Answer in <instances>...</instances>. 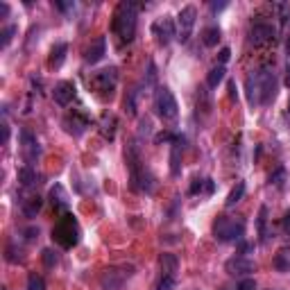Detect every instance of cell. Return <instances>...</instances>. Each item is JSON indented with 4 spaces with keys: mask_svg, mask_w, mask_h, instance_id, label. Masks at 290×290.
I'll return each instance as SVG.
<instances>
[{
    "mask_svg": "<svg viewBox=\"0 0 290 290\" xmlns=\"http://www.w3.org/2000/svg\"><path fill=\"white\" fill-rule=\"evenodd\" d=\"M247 86V100L252 107L258 104H270L277 96V77H274L272 68H261L258 73H252L245 82Z\"/></svg>",
    "mask_w": 290,
    "mask_h": 290,
    "instance_id": "1",
    "label": "cell"
},
{
    "mask_svg": "<svg viewBox=\"0 0 290 290\" xmlns=\"http://www.w3.org/2000/svg\"><path fill=\"white\" fill-rule=\"evenodd\" d=\"M136 16H139V9H136V5L129 3V0L127 3H120L114 14V32L123 41H127V43L136 34Z\"/></svg>",
    "mask_w": 290,
    "mask_h": 290,
    "instance_id": "2",
    "label": "cell"
},
{
    "mask_svg": "<svg viewBox=\"0 0 290 290\" xmlns=\"http://www.w3.org/2000/svg\"><path fill=\"white\" fill-rule=\"evenodd\" d=\"M245 234V222L240 218H229V215H220L213 222V236L220 242H240Z\"/></svg>",
    "mask_w": 290,
    "mask_h": 290,
    "instance_id": "3",
    "label": "cell"
},
{
    "mask_svg": "<svg viewBox=\"0 0 290 290\" xmlns=\"http://www.w3.org/2000/svg\"><path fill=\"white\" fill-rule=\"evenodd\" d=\"M154 107H157V111H159V116H161L163 120H175V118H177V114H179L177 100H175V96H172L170 88H166V86L157 91Z\"/></svg>",
    "mask_w": 290,
    "mask_h": 290,
    "instance_id": "4",
    "label": "cell"
},
{
    "mask_svg": "<svg viewBox=\"0 0 290 290\" xmlns=\"http://www.w3.org/2000/svg\"><path fill=\"white\" fill-rule=\"evenodd\" d=\"M195 20H197V9L193 7V5H188V7H184L182 12L177 14V39L182 41V43H186L188 39H191V32L195 28Z\"/></svg>",
    "mask_w": 290,
    "mask_h": 290,
    "instance_id": "5",
    "label": "cell"
},
{
    "mask_svg": "<svg viewBox=\"0 0 290 290\" xmlns=\"http://www.w3.org/2000/svg\"><path fill=\"white\" fill-rule=\"evenodd\" d=\"M52 238H57L64 247L75 245L77 242V225H75V220H73V215H64V220L52 231Z\"/></svg>",
    "mask_w": 290,
    "mask_h": 290,
    "instance_id": "6",
    "label": "cell"
},
{
    "mask_svg": "<svg viewBox=\"0 0 290 290\" xmlns=\"http://www.w3.org/2000/svg\"><path fill=\"white\" fill-rule=\"evenodd\" d=\"M131 272H134V267H111V270H107L102 274V290H120V286L125 283V279L131 277Z\"/></svg>",
    "mask_w": 290,
    "mask_h": 290,
    "instance_id": "7",
    "label": "cell"
},
{
    "mask_svg": "<svg viewBox=\"0 0 290 290\" xmlns=\"http://www.w3.org/2000/svg\"><path fill=\"white\" fill-rule=\"evenodd\" d=\"M225 270L229 274H234V277H247V274L256 272V263L252 261V258L238 254V256L229 258V261L225 263Z\"/></svg>",
    "mask_w": 290,
    "mask_h": 290,
    "instance_id": "8",
    "label": "cell"
},
{
    "mask_svg": "<svg viewBox=\"0 0 290 290\" xmlns=\"http://www.w3.org/2000/svg\"><path fill=\"white\" fill-rule=\"evenodd\" d=\"M116 82H118V68H116V66L104 68V71L96 73V77H93V86H96L98 91H102V93L114 91Z\"/></svg>",
    "mask_w": 290,
    "mask_h": 290,
    "instance_id": "9",
    "label": "cell"
},
{
    "mask_svg": "<svg viewBox=\"0 0 290 290\" xmlns=\"http://www.w3.org/2000/svg\"><path fill=\"white\" fill-rule=\"evenodd\" d=\"M152 32L157 34V41H159L161 46H168L177 36L175 23H172V18H168V16H163L161 20H157V23L152 25Z\"/></svg>",
    "mask_w": 290,
    "mask_h": 290,
    "instance_id": "10",
    "label": "cell"
},
{
    "mask_svg": "<svg viewBox=\"0 0 290 290\" xmlns=\"http://www.w3.org/2000/svg\"><path fill=\"white\" fill-rule=\"evenodd\" d=\"M20 141H23V152H25V159H28V166H32V163L36 161V157L41 154L39 141H36V136L28 129L20 131Z\"/></svg>",
    "mask_w": 290,
    "mask_h": 290,
    "instance_id": "11",
    "label": "cell"
},
{
    "mask_svg": "<svg viewBox=\"0 0 290 290\" xmlns=\"http://www.w3.org/2000/svg\"><path fill=\"white\" fill-rule=\"evenodd\" d=\"M52 98H55L57 104L68 107V104L73 102V98H75V84L73 82H59L55 86V91H52Z\"/></svg>",
    "mask_w": 290,
    "mask_h": 290,
    "instance_id": "12",
    "label": "cell"
},
{
    "mask_svg": "<svg viewBox=\"0 0 290 290\" xmlns=\"http://www.w3.org/2000/svg\"><path fill=\"white\" fill-rule=\"evenodd\" d=\"M274 28L272 25H265V23H256V25H252V32H250V41L254 46H263V43H267V41H272L274 39Z\"/></svg>",
    "mask_w": 290,
    "mask_h": 290,
    "instance_id": "13",
    "label": "cell"
},
{
    "mask_svg": "<svg viewBox=\"0 0 290 290\" xmlns=\"http://www.w3.org/2000/svg\"><path fill=\"white\" fill-rule=\"evenodd\" d=\"M104 52H107V39L100 36V39H96V43L86 50V57H84V59H86L88 64H98V61L104 57Z\"/></svg>",
    "mask_w": 290,
    "mask_h": 290,
    "instance_id": "14",
    "label": "cell"
},
{
    "mask_svg": "<svg viewBox=\"0 0 290 290\" xmlns=\"http://www.w3.org/2000/svg\"><path fill=\"white\" fill-rule=\"evenodd\" d=\"M18 182H20V186L23 188H32L39 184V175H36V170L32 166H23L18 170Z\"/></svg>",
    "mask_w": 290,
    "mask_h": 290,
    "instance_id": "15",
    "label": "cell"
},
{
    "mask_svg": "<svg viewBox=\"0 0 290 290\" xmlns=\"http://www.w3.org/2000/svg\"><path fill=\"white\" fill-rule=\"evenodd\" d=\"M159 265H161V270H163V277H175L179 261H177L175 254H161Z\"/></svg>",
    "mask_w": 290,
    "mask_h": 290,
    "instance_id": "16",
    "label": "cell"
},
{
    "mask_svg": "<svg viewBox=\"0 0 290 290\" xmlns=\"http://www.w3.org/2000/svg\"><path fill=\"white\" fill-rule=\"evenodd\" d=\"M184 150V136H177L175 141H172V154H170V170L172 175H179V154H182Z\"/></svg>",
    "mask_w": 290,
    "mask_h": 290,
    "instance_id": "17",
    "label": "cell"
},
{
    "mask_svg": "<svg viewBox=\"0 0 290 290\" xmlns=\"http://www.w3.org/2000/svg\"><path fill=\"white\" fill-rule=\"evenodd\" d=\"M50 202H52V207L55 209H59V211H64L66 207H68V197H66V191L64 188L57 184L55 188L50 191Z\"/></svg>",
    "mask_w": 290,
    "mask_h": 290,
    "instance_id": "18",
    "label": "cell"
},
{
    "mask_svg": "<svg viewBox=\"0 0 290 290\" xmlns=\"http://www.w3.org/2000/svg\"><path fill=\"white\" fill-rule=\"evenodd\" d=\"M274 267H277L279 272H290V250H279L277 254H274Z\"/></svg>",
    "mask_w": 290,
    "mask_h": 290,
    "instance_id": "19",
    "label": "cell"
},
{
    "mask_svg": "<svg viewBox=\"0 0 290 290\" xmlns=\"http://www.w3.org/2000/svg\"><path fill=\"white\" fill-rule=\"evenodd\" d=\"M66 52H68V46L66 43H57V46H52V50H50V66H61L64 64V59H66Z\"/></svg>",
    "mask_w": 290,
    "mask_h": 290,
    "instance_id": "20",
    "label": "cell"
},
{
    "mask_svg": "<svg viewBox=\"0 0 290 290\" xmlns=\"http://www.w3.org/2000/svg\"><path fill=\"white\" fill-rule=\"evenodd\" d=\"M242 195H245V182H238L234 188H231V193L227 195V202H225V207L227 209H231V207H236V204L242 199Z\"/></svg>",
    "mask_w": 290,
    "mask_h": 290,
    "instance_id": "21",
    "label": "cell"
},
{
    "mask_svg": "<svg viewBox=\"0 0 290 290\" xmlns=\"http://www.w3.org/2000/svg\"><path fill=\"white\" fill-rule=\"evenodd\" d=\"M41 204H43V199H41L39 195H34V197L25 199V202H23V213H25V218H34V215L41 211Z\"/></svg>",
    "mask_w": 290,
    "mask_h": 290,
    "instance_id": "22",
    "label": "cell"
},
{
    "mask_svg": "<svg viewBox=\"0 0 290 290\" xmlns=\"http://www.w3.org/2000/svg\"><path fill=\"white\" fill-rule=\"evenodd\" d=\"M220 41V30L218 28H207L202 32V43L207 46V48H213V46H218Z\"/></svg>",
    "mask_w": 290,
    "mask_h": 290,
    "instance_id": "23",
    "label": "cell"
},
{
    "mask_svg": "<svg viewBox=\"0 0 290 290\" xmlns=\"http://www.w3.org/2000/svg\"><path fill=\"white\" fill-rule=\"evenodd\" d=\"M225 73H227V71H225V66H215V68H211V73H209V77H207V84H209L211 88H215L220 82L225 80Z\"/></svg>",
    "mask_w": 290,
    "mask_h": 290,
    "instance_id": "24",
    "label": "cell"
},
{
    "mask_svg": "<svg viewBox=\"0 0 290 290\" xmlns=\"http://www.w3.org/2000/svg\"><path fill=\"white\" fill-rule=\"evenodd\" d=\"M220 290H256V281L254 279H242L236 286H222Z\"/></svg>",
    "mask_w": 290,
    "mask_h": 290,
    "instance_id": "25",
    "label": "cell"
},
{
    "mask_svg": "<svg viewBox=\"0 0 290 290\" xmlns=\"http://www.w3.org/2000/svg\"><path fill=\"white\" fill-rule=\"evenodd\" d=\"M265 222H267V207L258 209V236L261 240H265Z\"/></svg>",
    "mask_w": 290,
    "mask_h": 290,
    "instance_id": "26",
    "label": "cell"
},
{
    "mask_svg": "<svg viewBox=\"0 0 290 290\" xmlns=\"http://www.w3.org/2000/svg\"><path fill=\"white\" fill-rule=\"evenodd\" d=\"M136 96H139V91H129V96L125 98V111H127L129 116H134L136 114Z\"/></svg>",
    "mask_w": 290,
    "mask_h": 290,
    "instance_id": "27",
    "label": "cell"
},
{
    "mask_svg": "<svg viewBox=\"0 0 290 290\" xmlns=\"http://www.w3.org/2000/svg\"><path fill=\"white\" fill-rule=\"evenodd\" d=\"M28 290H46V281L39 274H30L28 279Z\"/></svg>",
    "mask_w": 290,
    "mask_h": 290,
    "instance_id": "28",
    "label": "cell"
},
{
    "mask_svg": "<svg viewBox=\"0 0 290 290\" xmlns=\"http://www.w3.org/2000/svg\"><path fill=\"white\" fill-rule=\"evenodd\" d=\"M41 258H43L46 267H55V265H57V261H59L57 252H52V250H43V254H41Z\"/></svg>",
    "mask_w": 290,
    "mask_h": 290,
    "instance_id": "29",
    "label": "cell"
},
{
    "mask_svg": "<svg viewBox=\"0 0 290 290\" xmlns=\"http://www.w3.org/2000/svg\"><path fill=\"white\" fill-rule=\"evenodd\" d=\"M175 286H177L175 277H161V281H159V286H157V290H175Z\"/></svg>",
    "mask_w": 290,
    "mask_h": 290,
    "instance_id": "30",
    "label": "cell"
},
{
    "mask_svg": "<svg viewBox=\"0 0 290 290\" xmlns=\"http://www.w3.org/2000/svg\"><path fill=\"white\" fill-rule=\"evenodd\" d=\"M14 34H16V25H9V28H5V32H3V48H7V46L12 43Z\"/></svg>",
    "mask_w": 290,
    "mask_h": 290,
    "instance_id": "31",
    "label": "cell"
},
{
    "mask_svg": "<svg viewBox=\"0 0 290 290\" xmlns=\"http://www.w3.org/2000/svg\"><path fill=\"white\" fill-rule=\"evenodd\" d=\"M177 136L175 134H170V131H161L159 136H157V143H166V141H175Z\"/></svg>",
    "mask_w": 290,
    "mask_h": 290,
    "instance_id": "32",
    "label": "cell"
},
{
    "mask_svg": "<svg viewBox=\"0 0 290 290\" xmlns=\"http://www.w3.org/2000/svg\"><path fill=\"white\" fill-rule=\"evenodd\" d=\"M283 175H286V172H283V168H279L277 172H272V175H270V184H281Z\"/></svg>",
    "mask_w": 290,
    "mask_h": 290,
    "instance_id": "33",
    "label": "cell"
},
{
    "mask_svg": "<svg viewBox=\"0 0 290 290\" xmlns=\"http://www.w3.org/2000/svg\"><path fill=\"white\" fill-rule=\"evenodd\" d=\"M229 57H231V50H229V48H222V50H220V55H218L220 66H225L227 61H229Z\"/></svg>",
    "mask_w": 290,
    "mask_h": 290,
    "instance_id": "34",
    "label": "cell"
},
{
    "mask_svg": "<svg viewBox=\"0 0 290 290\" xmlns=\"http://www.w3.org/2000/svg\"><path fill=\"white\" fill-rule=\"evenodd\" d=\"M55 7L59 9V12H68V9H73V7H75V3H59V0H57V3H55Z\"/></svg>",
    "mask_w": 290,
    "mask_h": 290,
    "instance_id": "35",
    "label": "cell"
},
{
    "mask_svg": "<svg viewBox=\"0 0 290 290\" xmlns=\"http://www.w3.org/2000/svg\"><path fill=\"white\" fill-rule=\"evenodd\" d=\"M23 234H25V240H34L36 236H39V229H34V227H32V229H25Z\"/></svg>",
    "mask_w": 290,
    "mask_h": 290,
    "instance_id": "36",
    "label": "cell"
},
{
    "mask_svg": "<svg viewBox=\"0 0 290 290\" xmlns=\"http://www.w3.org/2000/svg\"><path fill=\"white\" fill-rule=\"evenodd\" d=\"M202 188H204V179H195L193 186H191V193H197V191H202Z\"/></svg>",
    "mask_w": 290,
    "mask_h": 290,
    "instance_id": "37",
    "label": "cell"
},
{
    "mask_svg": "<svg viewBox=\"0 0 290 290\" xmlns=\"http://www.w3.org/2000/svg\"><path fill=\"white\" fill-rule=\"evenodd\" d=\"M227 7V3H225V0H222V3H211V12H222V9Z\"/></svg>",
    "mask_w": 290,
    "mask_h": 290,
    "instance_id": "38",
    "label": "cell"
},
{
    "mask_svg": "<svg viewBox=\"0 0 290 290\" xmlns=\"http://www.w3.org/2000/svg\"><path fill=\"white\" fill-rule=\"evenodd\" d=\"M250 250H252V245H247V242H242V240L238 242V252H240V256H245Z\"/></svg>",
    "mask_w": 290,
    "mask_h": 290,
    "instance_id": "39",
    "label": "cell"
},
{
    "mask_svg": "<svg viewBox=\"0 0 290 290\" xmlns=\"http://www.w3.org/2000/svg\"><path fill=\"white\" fill-rule=\"evenodd\" d=\"M9 141V125L3 123V143H7Z\"/></svg>",
    "mask_w": 290,
    "mask_h": 290,
    "instance_id": "40",
    "label": "cell"
},
{
    "mask_svg": "<svg viewBox=\"0 0 290 290\" xmlns=\"http://www.w3.org/2000/svg\"><path fill=\"white\" fill-rule=\"evenodd\" d=\"M204 191L213 193V182H211V179H204Z\"/></svg>",
    "mask_w": 290,
    "mask_h": 290,
    "instance_id": "41",
    "label": "cell"
},
{
    "mask_svg": "<svg viewBox=\"0 0 290 290\" xmlns=\"http://www.w3.org/2000/svg\"><path fill=\"white\" fill-rule=\"evenodd\" d=\"M283 229L290 234V213H286V218H283Z\"/></svg>",
    "mask_w": 290,
    "mask_h": 290,
    "instance_id": "42",
    "label": "cell"
},
{
    "mask_svg": "<svg viewBox=\"0 0 290 290\" xmlns=\"http://www.w3.org/2000/svg\"><path fill=\"white\" fill-rule=\"evenodd\" d=\"M0 14H3V16H7V14H9V7L5 3H0Z\"/></svg>",
    "mask_w": 290,
    "mask_h": 290,
    "instance_id": "43",
    "label": "cell"
},
{
    "mask_svg": "<svg viewBox=\"0 0 290 290\" xmlns=\"http://www.w3.org/2000/svg\"><path fill=\"white\" fill-rule=\"evenodd\" d=\"M229 96H231V98H236V96H238V93H236V84H234V82L229 84Z\"/></svg>",
    "mask_w": 290,
    "mask_h": 290,
    "instance_id": "44",
    "label": "cell"
},
{
    "mask_svg": "<svg viewBox=\"0 0 290 290\" xmlns=\"http://www.w3.org/2000/svg\"><path fill=\"white\" fill-rule=\"evenodd\" d=\"M286 86H290V61H288V68H286Z\"/></svg>",
    "mask_w": 290,
    "mask_h": 290,
    "instance_id": "45",
    "label": "cell"
},
{
    "mask_svg": "<svg viewBox=\"0 0 290 290\" xmlns=\"http://www.w3.org/2000/svg\"><path fill=\"white\" fill-rule=\"evenodd\" d=\"M286 50H288V55H290V36L286 39Z\"/></svg>",
    "mask_w": 290,
    "mask_h": 290,
    "instance_id": "46",
    "label": "cell"
}]
</instances>
